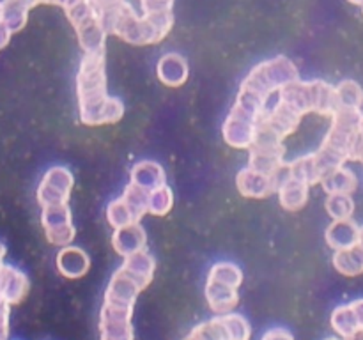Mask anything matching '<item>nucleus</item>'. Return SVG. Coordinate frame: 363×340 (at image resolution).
I'll use <instances>...</instances> for the list:
<instances>
[{"instance_id": "obj_22", "label": "nucleus", "mask_w": 363, "mask_h": 340, "mask_svg": "<svg viewBox=\"0 0 363 340\" xmlns=\"http://www.w3.org/2000/svg\"><path fill=\"white\" fill-rule=\"evenodd\" d=\"M337 98H339V106L344 108L362 110L363 106V89L360 84L354 80H344L337 85Z\"/></svg>"}, {"instance_id": "obj_6", "label": "nucleus", "mask_w": 363, "mask_h": 340, "mask_svg": "<svg viewBox=\"0 0 363 340\" xmlns=\"http://www.w3.org/2000/svg\"><path fill=\"white\" fill-rule=\"evenodd\" d=\"M240 287L233 285V283L222 282V280L209 278L206 283V298H208V305L216 315L230 314L234 308L240 303Z\"/></svg>"}, {"instance_id": "obj_1", "label": "nucleus", "mask_w": 363, "mask_h": 340, "mask_svg": "<svg viewBox=\"0 0 363 340\" xmlns=\"http://www.w3.org/2000/svg\"><path fill=\"white\" fill-rule=\"evenodd\" d=\"M77 91L84 124L98 126L123 119V101L106 94L105 53H85L77 76Z\"/></svg>"}, {"instance_id": "obj_23", "label": "nucleus", "mask_w": 363, "mask_h": 340, "mask_svg": "<svg viewBox=\"0 0 363 340\" xmlns=\"http://www.w3.org/2000/svg\"><path fill=\"white\" fill-rule=\"evenodd\" d=\"M106 220H108V223L113 229H121V227L131 225V223H138L137 216L133 215V211H131L130 205L126 204V200L123 197L110 202L108 209H106Z\"/></svg>"}, {"instance_id": "obj_16", "label": "nucleus", "mask_w": 363, "mask_h": 340, "mask_svg": "<svg viewBox=\"0 0 363 340\" xmlns=\"http://www.w3.org/2000/svg\"><path fill=\"white\" fill-rule=\"evenodd\" d=\"M321 184L328 195H351L357 190L358 179L353 170L346 166H337L323 177Z\"/></svg>"}, {"instance_id": "obj_26", "label": "nucleus", "mask_w": 363, "mask_h": 340, "mask_svg": "<svg viewBox=\"0 0 363 340\" xmlns=\"http://www.w3.org/2000/svg\"><path fill=\"white\" fill-rule=\"evenodd\" d=\"M172 190L165 184V186L156 188V190L151 191V197H149V212L156 216H163L172 209Z\"/></svg>"}, {"instance_id": "obj_7", "label": "nucleus", "mask_w": 363, "mask_h": 340, "mask_svg": "<svg viewBox=\"0 0 363 340\" xmlns=\"http://www.w3.org/2000/svg\"><path fill=\"white\" fill-rule=\"evenodd\" d=\"M255 131L257 124L254 120H248L247 117H241L234 112L229 113L223 124V138L227 144L238 149H250L255 140Z\"/></svg>"}, {"instance_id": "obj_25", "label": "nucleus", "mask_w": 363, "mask_h": 340, "mask_svg": "<svg viewBox=\"0 0 363 340\" xmlns=\"http://www.w3.org/2000/svg\"><path fill=\"white\" fill-rule=\"evenodd\" d=\"M326 211L333 220H350L354 212V202L351 195H328Z\"/></svg>"}, {"instance_id": "obj_20", "label": "nucleus", "mask_w": 363, "mask_h": 340, "mask_svg": "<svg viewBox=\"0 0 363 340\" xmlns=\"http://www.w3.org/2000/svg\"><path fill=\"white\" fill-rule=\"evenodd\" d=\"M280 205L286 211H300L308 198V184L301 183L298 179H291L279 190Z\"/></svg>"}, {"instance_id": "obj_8", "label": "nucleus", "mask_w": 363, "mask_h": 340, "mask_svg": "<svg viewBox=\"0 0 363 340\" xmlns=\"http://www.w3.org/2000/svg\"><path fill=\"white\" fill-rule=\"evenodd\" d=\"M0 294L9 305H18L28 294V278L13 266H0Z\"/></svg>"}, {"instance_id": "obj_17", "label": "nucleus", "mask_w": 363, "mask_h": 340, "mask_svg": "<svg viewBox=\"0 0 363 340\" xmlns=\"http://www.w3.org/2000/svg\"><path fill=\"white\" fill-rule=\"evenodd\" d=\"M330 322H332L333 332H335L337 335L342 336V339H346V340L354 339L358 333H362L360 322H358L357 314H354L351 303H346V305H340V307H337L335 310L332 312Z\"/></svg>"}, {"instance_id": "obj_18", "label": "nucleus", "mask_w": 363, "mask_h": 340, "mask_svg": "<svg viewBox=\"0 0 363 340\" xmlns=\"http://www.w3.org/2000/svg\"><path fill=\"white\" fill-rule=\"evenodd\" d=\"M333 266L344 276H358L363 273V248L360 244H353L350 248L335 251Z\"/></svg>"}, {"instance_id": "obj_10", "label": "nucleus", "mask_w": 363, "mask_h": 340, "mask_svg": "<svg viewBox=\"0 0 363 340\" xmlns=\"http://www.w3.org/2000/svg\"><path fill=\"white\" fill-rule=\"evenodd\" d=\"M91 268V259L82 248L64 246L57 255V269L62 276L69 280H78L85 275Z\"/></svg>"}, {"instance_id": "obj_31", "label": "nucleus", "mask_w": 363, "mask_h": 340, "mask_svg": "<svg viewBox=\"0 0 363 340\" xmlns=\"http://www.w3.org/2000/svg\"><path fill=\"white\" fill-rule=\"evenodd\" d=\"M358 244L363 248V225L360 227V236H358Z\"/></svg>"}, {"instance_id": "obj_21", "label": "nucleus", "mask_w": 363, "mask_h": 340, "mask_svg": "<svg viewBox=\"0 0 363 340\" xmlns=\"http://www.w3.org/2000/svg\"><path fill=\"white\" fill-rule=\"evenodd\" d=\"M149 197H151V191L138 186V184L135 183H130L126 186V190H124L123 198L126 200V204L130 205V209L133 211V215L137 216L138 222H140V218L145 212H149Z\"/></svg>"}, {"instance_id": "obj_29", "label": "nucleus", "mask_w": 363, "mask_h": 340, "mask_svg": "<svg viewBox=\"0 0 363 340\" xmlns=\"http://www.w3.org/2000/svg\"><path fill=\"white\" fill-rule=\"evenodd\" d=\"M351 307H353L354 314H357L358 322H360V329L363 332V298H360V300L351 301Z\"/></svg>"}, {"instance_id": "obj_5", "label": "nucleus", "mask_w": 363, "mask_h": 340, "mask_svg": "<svg viewBox=\"0 0 363 340\" xmlns=\"http://www.w3.org/2000/svg\"><path fill=\"white\" fill-rule=\"evenodd\" d=\"M144 290V287L133 278L128 271H124L123 268L117 269L112 275L108 287H106L105 293V303L119 305V307H135V301H137L138 294Z\"/></svg>"}, {"instance_id": "obj_3", "label": "nucleus", "mask_w": 363, "mask_h": 340, "mask_svg": "<svg viewBox=\"0 0 363 340\" xmlns=\"http://www.w3.org/2000/svg\"><path fill=\"white\" fill-rule=\"evenodd\" d=\"M71 188H73V176L69 170L64 166H53L45 174V179L39 186V204L43 208L67 204Z\"/></svg>"}, {"instance_id": "obj_4", "label": "nucleus", "mask_w": 363, "mask_h": 340, "mask_svg": "<svg viewBox=\"0 0 363 340\" xmlns=\"http://www.w3.org/2000/svg\"><path fill=\"white\" fill-rule=\"evenodd\" d=\"M43 225L50 243L67 246L74 237V227L71 223V211L67 204L43 208Z\"/></svg>"}, {"instance_id": "obj_34", "label": "nucleus", "mask_w": 363, "mask_h": 340, "mask_svg": "<svg viewBox=\"0 0 363 340\" xmlns=\"http://www.w3.org/2000/svg\"><path fill=\"white\" fill-rule=\"evenodd\" d=\"M351 340H363V332H362V333H358V335L354 336V339H351Z\"/></svg>"}, {"instance_id": "obj_15", "label": "nucleus", "mask_w": 363, "mask_h": 340, "mask_svg": "<svg viewBox=\"0 0 363 340\" xmlns=\"http://www.w3.org/2000/svg\"><path fill=\"white\" fill-rule=\"evenodd\" d=\"M130 177L131 183L138 184V186L145 188L149 191L165 186V170L162 169V165L151 162V159H144V162L137 163L131 169Z\"/></svg>"}, {"instance_id": "obj_9", "label": "nucleus", "mask_w": 363, "mask_h": 340, "mask_svg": "<svg viewBox=\"0 0 363 340\" xmlns=\"http://www.w3.org/2000/svg\"><path fill=\"white\" fill-rule=\"evenodd\" d=\"M236 183L240 193L248 198H264L272 195L273 191H277L272 177L262 172H257V170L250 169V166L238 174Z\"/></svg>"}, {"instance_id": "obj_28", "label": "nucleus", "mask_w": 363, "mask_h": 340, "mask_svg": "<svg viewBox=\"0 0 363 340\" xmlns=\"http://www.w3.org/2000/svg\"><path fill=\"white\" fill-rule=\"evenodd\" d=\"M261 340H294L293 333L287 328H282V326H277V328L268 329V332L262 335Z\"/></svg>"}, {"instance_id": "obj_11", "label": "nucleus", "mask_w": 363, "mask_h": 340, "mask_svg": "<svg viewBox=\"0 0 363 340\" xmlns=\"http://www.w3.org/2000/svg\"><path fill=\"white\" fill-rule=\"evenodd\" d=\"M112 246L121 257L145 250V230L142 229L140 223H131V225L116 229L112 236Z\"/></svg>"}, {"instance_id": "obj_32", "label": "nucleus", "mask_w": 363, "mask_h": 340, "mask_svg": "<svg viewBox=\"0 0 363 340\" xmlns=\"http://www.w3.org/2000/svg\"><path fill=\"white\" fill-rule=\"evenodd\" d=\"M325 340H346V339H342V336H328V339Z\"/></svg>"}, {"instance_id": "obj_27", "label": "nucleus", "mask_w": 363, "mask_h": 340, "mask_svg": "<svg viewBox=\"0 0 363 340\" xmlns=\"http://www.w3.org/2000/svg\"><path fill=\"white\" fill-rule=\"evenodd\" d=\"M9 307L6 298L0 294V340H7L9 336Z\"/></svg>"}, {"instance_id": "obj_2", "label": "nucleus", "mask_w": 363, "mask_h": 340, "mask_svg": "<svg viewBox=\"0 0 363 340\" xmlns=\"http://www.w3.org/2000/svg\"><path fill=\"white\" fill-rule=\"evenodd\" d=\"M296 80V66L286 57H277V59L266 60V62H261L257 67H254L241 84V89L268 103L273 92H279L287 84Z\"/></svg>"}, {"instance_id": "obj_36", "label": "nucleus", "mask_w": 363, "mask_h": 340, "mask_svg": "<svg viewBox=\"0 0 363 340\" xmlns=\"http://www.w3.org/2000/svg\"><path fill=\"white\" fill-rule=\"evenodd\" d=\"M183 340H195L194 339V336H190V335H186V336H184V339Z\"/></svg>"}, {"instance_id": "obj_35", "label": "nucleus", "mask_w": 363, "mask_h": 340, "mask_svg": "<svg viewBox=\"0 0 363 340\" xmlns=\"http://www.w3.org/2000/svg\"><path fill=\"white\" fill-rule=\"evenodd\" d=\"M360 135L363 137V113H362V119H360Z\"/></svg>"}, {"instance_id": "obj_14", "label": "nucleus", "mask_w": 363, "mask_h": 340, "mask_svg": "<svg viewBox=\"0 0 363 340\" xmlns=\"http://www.w3.org/2000/svg\"><path fill=\"white\" fill-rule=\"evenodd\" d=\"M121 268L124 271L130 273L142 287H147L152 282V276H155V268L156 262L152 259V255H149L145 250L137 251V254H131L128 257H124V262Z\"/></svg>"}, {"instance_id": "obj_33", "label": "nucleus", "mask_w": 363, "mask_h": 340, "mask_svg": "<svg viewBox=\"0 0 363 340\" xmlns=\"http://www.w3.org/2000/svg\"><path fill=\"white\" fill-rule=\"evenodd\" d=\"M351 4H357V6H363V0H350Z\"/></svg>"}, {"instance_id": "obj_30", "label": "nucleus", "mask_w": 363, "mask_h": 340, "mask_svg": "<svg viewBox=\"0 0 363 340\" xmlns=\"http://www.w3.org/2000/svg\"><path fill=\"white\" fill-rule=\"evenodd\" d=\"M89 2L94 6V9H103V7H108V6H113V4L121 2V0H89Z\"/></svg>"}, {"instance_id": "obj_13", "label": "nucleus", "mask_w": 363, "mask_h": 340, "mask_svg": "<svg viewBox=\"0 0 363 340\" xmlns=\"http://www.w3.org/2000/svg\"><path fill=\"white\" fill-rule=\"evenodd\" d=\"M158 78L169 87H179L188 78L186 60L177 53H167L158 62Z\"/></svg>"}, {"instance_id": "obj_24", "label": "nucleus", "mask_w": 363, "mask_h": 340, "mask_svg": "<svg viewBox=\"0 0 363 340\" xmlns=\"http://www.w3.org/2000/svg\"><path fill=\"white\" fill-rule=\"evenodd\" d=\"M99 336L101 340H133V326L131 321L99 319Z\"/></svg>"}, {"instance_id": "obj_19", "label": "nucleus", "mask_w": 363, "mask_h": 340, "mask_svg": "<svg viewBox=\"0 0 363 340\" xmlns=\"http://www.w3.org/2000/svg\"><path fill=\"white\" fill-rule=\"evenodd\" d=\"M291 169H293L294 179L301 181V183L308 184V186L315 183H321L323 177H325V170H323L315 152L314 154L301 156V158L291 162Z\"/></svg>"}, {"instance_id": "obj_12", "label": "nucleus", "mask_w": 363, "mask_h": 340, "mask_svg": "<svg viewBox=\"0 0 363 340\" xmlns=\"http://www.w3.org/2000/svg\"><path fill=\"white\" fill-rule=\"evenodd\" d=\"M360 227L353 220H333L332 225L326 229V243L335 251L350 248L358 243Z\"/></svg>"}]
</instances>
